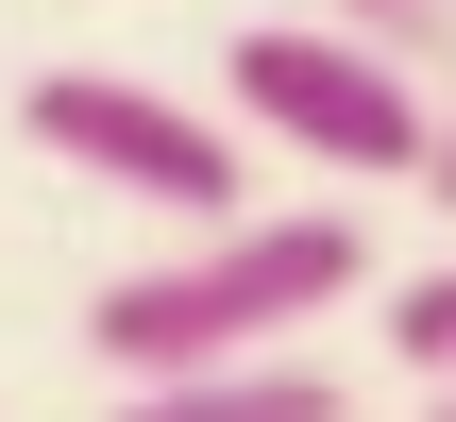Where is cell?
<instances>
[{
    "mask_svg": "<svg viewBox=\"0 0 456 422\" xmlns=\"http://www.w3.org/2000/svg\"><path fill=\"white\" fill-rule=\"evenodd\" d=\"M220 85H237V118H254V135H288V152H322V169H355V186L440 152L423 85H406L389 51H355L338 17H254V34L220 51Z\"/></svg>",
    "mask_w": 456,
    "mask_h": 422,
    "instance_id": "obj_2",
    "label": "cell"
},
{
    "mask_svg": "<svg viewBox=\"0 0 456 422\" xmlns=\"http://www.w3.org/2000/svg\"><path fill=\"white\" fill-rule=\"evenodd\" d=\"M355 51H389V68H423V51H456V0H322Z\"/></svg>",
    "mask_w": 456,
    "mask_h": 422,
    "instance_id": "obj_6",
    "label": "cell"
},
{
    "mask_svg": "<svg viewBox=\"0 0 456 422\" xmlns=\"http://www.w3.org/2000/svg\"><path fill=\"white\" fill-rule=\"evenodd\" d=\"M17 135L68 152V169L118 186V203H169L186 237H220L237 186H254L220 118H186V101H152V85H118V68H34V85H17Z\"/></svg>",
    "mask_w": 456,
    "mask_h": 422,
    "instance_id": "obj_3",
    "label": "cell"
},
{
    "mask_svg": "<svg viewBox=\"0 0 456 422\" xmlns=\"http://www.w3.org/2000/svg\"><path fill=\"white\" fill-rule=\"evenodd\" d=\"M389 355H406L423 389H456V254H440V271H406V288H389Z\"/></svg>",
    "mask_w": 456,
    "mask_h": 422,
    "instance_id": "obj_5",
    "label": "cell"
},
{
    "mask_svg": "<svg viewBox=\"0 0 456 422\" xmlns=\"http://www.w3.org/2000/svg\"><path fill=\"white\" fill-rule=\"evenodd\" d=\"M423 203L456 220V101H440V152H423Z\"/></svg>",
    "mask_w": 456,
    "mask_h": 422,
    "instance_id": "obj_7",
    "label": "cell"
},
{
    "mask_svg": "<svg viewBox=\"0 0 456 422\" xmlns=\"http://www.w3.org/2000/svg\"><path fill=\"white\" fill-rule=\"evenodd\" d=\"M355 220L338 203H288V220H220V237H186V254H152V271H118L102 304H85V338H102V372L118 389H186V372H237V355H288V321H322V304H355Z\"/></svg>",
    "mask_w": 456,
    "mask_h": 422,
    "instance_id": "obj_1",
    "label": "cell"
},
{
    "mask_svg": "<svg viewBox=\"0 0 456 422\" xmlns=\"http://www.w3.org/2000/svg\"><path fill=\"white\" fill-rule=\"evenodd\" d=\"M118 422H338L322 355H237V372H186V389H118Z\"/></svg>",
    "mask_w": 456,
    "mask_h": 422,
    "instance_id": "obj_4",
    "label": "cell"
}]
</instances>
